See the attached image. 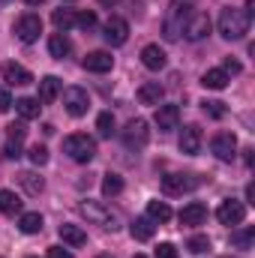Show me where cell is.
<instances>
[{
	"label": "cell",
	"mask_w": 255,
	"mask_h": 258,
	"mask_svg": "<svg viewBox=\"0 0 255 258\" xmlns=\"http://www.w3.org/2000/svg\"><path fill=\"white\" fill-rule=\"evenodd\" d=\"M249 21H252V15L246 9H234V6L222 9V15H219V33H222V39H228V42L243 39L249 33Z\"/></svg>",
	"instance_id": "1"
},
{
	"label": "cell",
	"mask_w": 255,
	"mask_h": 258,
	"mask_svg": "<svg viewBox=\"0 0 255 258\" xmlns=\"http://www.w3.org/2000/svg\"><path fill=\"white\" fill-rule=\"evenodd\" d=\"M189 12H192V6L186 3V0H171L168 15H165V21H162V36H165L168 42L180 39V33H183V24H186Z\"/></svg>",
	"instance_id": "2"
},
{
	"label": "cell",
	"mask_w": 255,
	"mask_h": 258,
	"mask_svg": "<svg viewBox=\"0 0 255 258\" xmlns=\"http://www.w3.org/2000/svg\"><path fill=\"white\" fill-rule=\"evenodd\" d=\"M78 210H81V216H87V222H93V225H102V228H108V231H117L120 225V219H117V213L111 210V207H105L102 201H81L78 204Z\"/></svg>",
	"instance_id": "3"
},
{
	"label": "cell",
	"mask_w": 255,
	"mask_h": 258,
	"mask_svg": "<svg viewBox=\"0 0 255 258\" xmlns=\"http://www.w3.org/2000/svg\"><path fill=\"white\" fill-rule=\"evenodd\" d=\"M63 150L69 153V159L75 162H90L96 156V141L84 132H75V135H66L63 138Z\"/></svg>",
	"instance_id": "4"
},
{
	"label": "cell",
	"mask_w": 255,
	"mask_h": 258,
	"mask_svg": "<svg viewBox=\"0 0 255 258\" xmlns=\"http://www.w3.org/2000/svg\"><path fill=\"white\" fill-rule=\"evenodd\" d=\"M123 147L126 150H144L147 147V141H150V129H147V120H141V117H135V120H129L126 129H123Z\"/></svg>",
	"instance_id": "5"
},
{
	"label": "cell",
	"mask_w": 255,
	"mask_h": 258,
	"mask_svg": "<svg viewBox=\"0 0 255 258\" xmlns=\"http://www.w3.org/2000/svg\"><path fill=\"white\" fill-rule=\"evenodd\" d=\"M201 186V177L195 174H165L162 177V192L165 195H183Z\"/></svg>",
	"instance_id": "6"
},
{
	"label": "cell",
	"mask_w": 255,
	"mask_h": 258,
	"mask_svg": "<svg viewBox=\"0 0 255 258\" xmlns=\"http://www.w3.org/2000/svg\"><path fill=\"white\" fill-rule=\"evenodd\" d=\"M63 105L72 117H84L87 108H90V93H87L84 87H66L63 90Z\"/></svg>",
	"instance_id": "7"
},
{
	"label": "cell",
	"mask_w": 255,
	"mask_h": 258,
	"mask_svg": "<svg viewBox=\"0 0 255 258\" xmlns=\"http://www.w3.org/2000/svg\"><path fill=\"white\" fill-rule=\"evenodd\" d=\"M39 33H42V18L39 15H33V12H24L18 21H15V36L21 39V42H36L39 39Z\"/></svg>",
	"instance_id": "8"
},
{
	"label": "cell",
	"mask_w": 255,
	"mask_h": 258,
	"mask_svg": "<svg viewBox=\"0 0 255 258\" xmlns=\"http://www.w3.org/2000/svg\"><path fill=\"white\" fill-rule=\"evenodd\" d=\"M207 33H210V15L192 9L189 18H186V24H183V36H186L189 42H198V39H204Z\"/></svg>",
	"instance_id": "9"
},
{
	"label": "cell",
	"mask_w": 255,
	"mask_h": 258,
	"mask_svg": "<svg viewBox=\"0 0 255 258\" xmlns=\"http://www.w3.org/2000/svg\"><path fill=\"white\" fill-rule=\"evenodd\" d=\"M210 147H213L216 159H222V162H231L237 156V138H234V132H216L213 141H210Z\"/></svg>",
	"instance_id": "10"
},
{
	"label": "cell",
	"mask_w": 255,
	"mask_h": 258,
	"mask_svg": "<svg viewBox=\"0 0 255 258\" xmlns=\"http://www.w3.org/2000/svg\"><path fill=\"white\" fill-rule=\"evenodd\" d=\"M243 216H246V204H243V201H234V198L222 201L219 210H216V219H219L222 225H240Z\"/></svg>",
	"instance_id": "11"
},
{
	"label": "cell",
	"mask_w": 255,
	"mask_h": 258,
	"mask_svg": "<svg viewBox=\"0 0 255 258\" xmlns=\"http://www.w3.org/2000/svg\"><path fill=\"white\" fill-rule=\"evenodd\" d=\"M102 36H105L108 45H123V42L129 39V24L123 21V18L111 15V18L105 21V27H102Z\"/></svg>",
	"instance_id": "12"
},
{
	"label": "cell",
	"mask_w": 255,
	"mask_h": 258,
	"mask_svg": "<svg viewBox=\"0 0 255 258\" xmlns=\"http://www.w3.org/2000/svg\"><path fill=\"white\" fill-rule=\"evenodd\" d=\"M201 141H204V135H201V129L195 126V123L180 129V150H183L186 156H195V153L201 150Z\"/></svg>",
	"instance_id": "13"
},
{
	"label": "cell",
	"mask_w": 255,
	"mask_h": 258,
	"mask_svg": "<svg viewBox=\"0 0 255 258\" xmlns=\"http://www.w3.org/2000/svg\"><path fill=\"white\" fill-rule=\"evenodd\" d=\"M3 81L9 87H24V84L33 81V75H30V69H24L21 63H3Z\"/></svg>",
	"instance_id": "14"
},
{
	"label": "cell",
	"mask_w": 255,
	"mask_h": 258,
	"mask_svg": "<svg viewBox=\"0 0 255 258\" xmlns=\"http://www.w3.org/2000/svg\"><path fill=\"white\" fill-rule=\"evenodd\" d=\"M180 123V108L177 105H159L156 108V126L159 132H171V129H177Z\"/></svg>",
	"instance_id": "15"
},
{
	"label": "cell",
	"mask_w": 255,
	"mask_h": 258,
	"mask_svg": "<svg viewBox=\"0 0 255 258\" xmlns=\"http://www.w3.org/2000/svg\"><path fill=\"white\" fill-rule=\"evenodd\" d=\"M141 63L147 66V69H153V72H159V69H165L168 57H165V51H162L156 42H150V45L141 48Z\"/></svg>",
	"instance_id": "16"
},
{
	"label": "cell",
	"mask_w": 255,
	"mask_h": 258,
	"mask_svg": "<svg viewBox=\"0 0 255 258\" xmlns=\"http://www.w3.org/2000/svg\"><path fill=\"white\" fill-rule=\"evenodd\" d=\"M111 66H114V57H111L108 51H90V54L84 57V69H87V72H96V75L111 72Z\"/></svg>",
	"instance_id": "17"
},
{
	"label": "cell",
	"mask_w": 255,
	"mask_h": 258,
	"mask_svg": "<svg viewBox=\"0 0 255 258\" xmlns=\"http://www.w3.org/2000/svg\"><path fill=\"white\" fill-rule=\"evenodd\" d=\"M162 96H165V87H162L159 81H144V84L138 87V102H141V105H159Z\"/></svg>",
	"instance_id": "18"
},
{
	"label": "cell",
	"mask_w": 255,
	"mask_h": 258,
	"mask_svg": "<svg viewBox=\"0 0 255 258\" xmlns=\"http://www.w3.org/2000/svg\"><path fill=\"white\" fill-rule=\"evenodd\" d=\"M60 84H63V81H60L57 75H45V78L39 81V96H36V99H39L42 105L54 102V99L60 96Z\"/></svg>",
	"instance_id": "19"
},
{
	"label": "cell",
	"mask_w": 255,
	"mask_h": 258,
	"mask_svg": "<svg viewBox=\"0 0 255 258\" xmlns=\"http://www.w3.org/2000/svg\"><path fill=\"white\" fill-rule=\"evenodd\" d=\"M204 219H207V207L201 201H189L180 210V225H204Z\"/></svg>",
	"instance_id": "20"
},
{
	"label": "cell",
	"mask_w": 255,
	"mask_h": 258,
	"mask_svg": "<svg viewBox=\"0 0 255 258\" xmlns=\"http://www.w3.org/2000/svg\"><path fill=\"white\" fill-rule=\"evenodd\" d=\"M69 51H72V42H69V36L57 30V33L48 39V54H51L54 60H63V57H69Z\"/></svg>",
	"instance_id": "21"
},
{
	"label": "cell",
	"mask_w": 255,
	"mask_h": 258,
	"mask_svg": "<svg viewBox=\"0 0 255 258\" xmlns=\"http://www.w3.org/2000/svg\"><path fill=\"white\" fill-rule=\"evenodd\" d=\"M153 231H156V225H153V219H150V216H138V219L129 225V234H132L135 240H150V237H153Z\"/></svg>",
	"instance_id": "22"
},
{
	"label": "cell",
	"mask_w": 255,
	"mask_h": 258,
	"mask_svg": "<svg viewBox=\"0 0 255 258\" xmlns=\"http://www.w3.org/2000/svg\"><path fill=\"white\" fill-rule=\"evenodd\" d=\"M12 105H15V111H18L24 120H33V117H39V111H42L39 99H33V96H21V99L12 102Z\"/></svg>",
	"instance_id": "23"
},
{
	"label": "cell",
	"mask_w": 255,
	"mask_h": 258,
	"mask_svg": "<svg viewBox=\"0 0 255 258\" xmlns=\"http://www.w3.org/2000/svg\"><path fill=\"white\" fill-rule=\"evenodd\" d=\"M201 84H204L207 90H225V87H228V75H225L222 69H207V72L201 75Z\"/></svg>",
	"instance_id": "24"
},
{
	"label": "cell",
	"mask_w": 255,
	"mask_h": 258,
	"mask_svg": "<svg viewBox=\"0 0 255 258\" xmlns=\"http://www.w3.org/2000/svg\"><path fill=\"white\" fill-rule=\"evenodd\" d=\"M18 183L24 186L27 195H39L42 189H45V180H42L39 174H33V171H21V174H18Z\"/></svg>",
	"instance_id": "25"
},
{
	"label": "cell",
	"mask_w": 255,
	"mask_h": 258,
	"mask_svg": "<svg viewBox=\"0 0 255 258\" xmlns=\"http://www.w3.org/2000/svg\"><path fill=\"white\" fill-rule=\"evenodd\" d=\"M0 213H6V216L21 213V198L12 192V189H0Z\"/></svg>",
	"instance_id": "26"
},
{
	"label": "cell",
	"mask_w": 255,
	"mask_h": 258,
	"mask_svg": "<svg viewBox=\"0 0 255 258\" xmlns=\"http://www.w3.org/2000/svg\"><path fill=\"white\" fill-rule=\"evenodd\" d=\"M60 240H63L66 246H84L87 243V234L78 225H60Z\"/></svg>",
	"instance_id": "27"
},
{
	"label": "cell",
	"mask_w": 255,
	"mask_h": 258,
	"mask_svg": "<svg viewBox=\"0 0 255 258\" xmlns=\"http://www.w3.org/2000/svg\"><path fill=\"white\" fill-rule=\"evenodd\" d=\"M51 21H54V27H57L60 33H66L69 27H75V9H66V6L54 9V12H51Z\"/></svg>",
	"instance_id": "28"
},
{
	"label": "cell",
	"mask_w": 255,
	"mask_h": 258,
	"mask_svg": "<svg viewBox=\"0 0 255 258\" xmlns=\"http://www.w3.org/2000/svg\"><path fill=\"white\" fill-rule=\"evenodd\" d=\"M252 240H255V228L252 225H246V228H240V231H231V246L234 249H252Z\"/></svg>",
	"instance_id": "29"
},
{
	"label": "cell",
	"mask_w": 255,
	"mask_h": 258,
	"mask_svg": "<svg viewBox=\"0 0 255 258\" xmlns=\"http://www.w3.org/2000/svg\"><path fill=\"white\" fill-rule=\"evenodd\" d=\"M18 228H21L24 234H39V231H42V216H39V213H21Z\"/></svg>",
	"instance_id": "30"
},
{
	"label": "cell",
	"mask_w": 255,
	"mask_h": 258,
	"mask_svg": "<svg viewBox=\"0 0 255 258\" xmlns=\"http://www.w3.org/2000/svg\"><path fill=\"white\" fill-rule=\"evenodd\" d=\"M147 216H150L153 222H168V219H171V207H168L165 201H150V204H147Z\"/></svg>",
	"instance_id": "31"
},
{
	"label": "cell",
	"mask_w": 255,
	"mask_h": 258,
	"mask_svg": "<svg viewBox=\"0 0 255 258\" xmlns=\"http://www.w3.org/2000/svg\"><path fill=\"white\" fill-rule=\"evenodd\" d=\"M102 192L108 195H120L123 192V177L120 174H105V180H102Z\"/></svg>",
	"instance_id": "32"
},
{
	"label": "cell",
	"mask_w": 255,
	"mask_h": 258,
	"mask_svg": "<svg viewBox=\"0 0 255 258\" xmlns=\"http://www.w3.org/2000/svg\"><path fill=\"white\" fill-rule=\"evenodd\" d=\"M186 249H189L192 255H204V252H210V237H207V234H195V237H189Z\"/></svg>",
	"instance_id": "33"
},
{
	"label": "cell",
	"mask_w": 255,
	"mask_h": 258,
	"mask_svg": "<svg viewBox=\"0 0 255 258\" xmlns=\"http://www.w3.org/2000/svg\"><path fill=\"white\" fill-rule=\"evenodd\" d=\"M96 129H99L102 138H111V135H114V114H111V111H102V114L96 117Z\"/></svg>",
	"instance_id": "34"
},
{
	"label": "cell",
	"mask_w": 255,
	"mask_h": 258,
	"mask_svg": "<svg viewBox=\"0 0 255 258\" xmlns=\"http://www.w3.org/2000/svg\"><path fill=\"white\" fill-rule=\"evenodd\" d=\"M75 24H78L81 30H93V27H96V12H93V9H84L81 15H75Z\"/></svg>",
	"instance_id": "35"
},
{
	"label": "cell",
	"mask_w": 255,
	"mask_h": 258,
	"mask_svg": "<svg viewBox=\"0 0 255 258\" xmlns=\"http://www.w3.org/2000/svg\"><path fill=\"white\" fill-rule=\"evenodd\" d=\"M27 156H30L33 165H45V162H48V150H45L42 144H33V147L27 150Z\"/></svg>",
	"instance_id": "36"
},
{
	"label": "cell",
	"mask_w": 255,
	"mask_h": 258,
	"mask_svg": "<svg viewBox=\"0 0 255 258\" xmlns=\"http://www.w3.org/2000/svg\"><path fill=\"white\" fill-rule=\"evenodd\" d=\"M24 135H27L24 123H9V126H6V138H9V141H15V144H21V141H24Z\"/></svg>",
	"instance_id": "37"
},
{
	"label": "cell",
	"mask_w": 255,
	"mask_h": 258,
	"mask_svg": "<svg viewBox=\"0 0 255 258\" xmlns=\"http://www.w3.org/2000/svg\"><path fill=\"white\" fill-rule=\"evenodd\" d=\"M204 111H207L210 117H225V102H219V99H210V102H204Z\"/></svg>",
	"instance_id": "38"
},
{
	"label": "cell",
	"mask_w": 255,
	"mask_h": 258,
	"mask_svg": "<svg viewBox=\"0 0 255 258\" xmlns=\"http://www.w3.org/2000/svg\"><path fill=\"white\" fill-rule=\"evenodd\" d=\"M153 255L156 258H177V249H174V243H159Z\"/></svg>",
	"instance_id": "39"
},
{
	"label": "cell",
	"mask_w": 255,
	"mask_h": 258,
	"mask_svg": "<svg viewBox=\"0 0 255 258\" xmlns=\"http://www.w3.org/2000/svg\"><path fill=\"white\" fill-rule=\"evenodd\" d=\"M219 69H222L225 75H237V72H240L243 66H240V60H231V57H225V60H222V66H219Z\"/></svg>",
	"instance_id": "40"
},
{
	"label": "cell",
	"mask_w": 255,
	"mask_h": 258,
	"mask_svg": "<svg viewBox=\"0 0 255 258\" xmlns=\"http://www.w3.org/2000/svg\"><path fill=\"white\" fill-rule=\"evenodd\" d=\"M3 156H6V159H18V156H21V144H15V141H6V147H3Z\"/></svg>",
	"instance_id": "41"
},
{
	"label": "cell",
	"mask_w": 255,
	"mask_h": 258,
	"mask_svg": "<svg viewBox=\"0 0 255 258\" xmlns=\"http://www.w3.org/2000/svg\"><path fill=\"white\" fill-rule=\"evenodd\" d=\"M9 108H12V93H9L6 87H0V114L9 111Z\"/></svg>",
	"instance_id": "42"
},
{
	"label": "cell",
	"mask_w": 255,
	"mask_h": 258,
	"mask_svg": "<svg viewBox=\"0 0 255 258\" xmlns=\"http://www.w3.org/2000/svg\"><path fill=\"white\" fill-rule=\"evenodd\" d=\"M48 258H72V252L63 246H48Z\"/></svg>",
	"instance_id": "43"
},
{
	"label": "cell",
	"mask_w": 255,
	"mask_h": 258,
	"mask_svg": "<svg viewBox=\"0 0 255 258\" xmlns=\"http://www.w3.org/2000/svg\"><path fill=\"white\" fill-rule=\"evenodd\" d=\"M246 201H249V204H255V186H252V183L246 186Z\"/></svg>",
	"instance_id": "44"
},
{
	"label": "cell",
	"mask_w": 255,
	"mask_h": 258,
	"mask_svg": "<svg viewBox=\"0 0 255 258\" xmlns=\"http://www.w3.org/2000/svg\"><path fill=\"white\" fill-rule=\"evenodd\" d=\"M24 3H27V6H39L42 0H24Z\"/></svg>",
	"instance_id": "45"
},
{
	"label": "cell",
	"mask_w": 255,
	"mask_h": 258,
	"mask_svg": "<svg viewBox=\"0 0 255 258\" xmlns=\"http://www.w3.org/2000/svg\"><path fill=\"white\" fill-rule=\"evenodd\" d=\"M132 258H147V255H141V252H135V255H132Z\"/></svg>",
	"instance_id": "46"
},
{
	"label": "cell",
	"mask_w": 255,
	"mask_h": 258,
	"mask_svg": "<svg viewBox=\"0 0 255 258\" xmlns=\"http://www.w3.org/2000/svg\"><path fill=\"white\" fill-rule=\"evenodd\" d=\"M0 3H9V0H0Z\"/></svg>",
	"instance_id": "47"
}]
</instances>
